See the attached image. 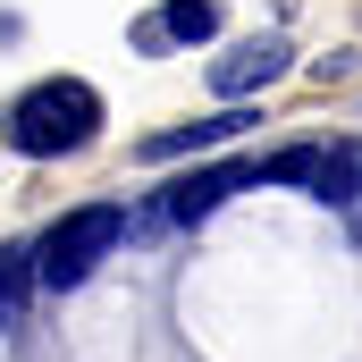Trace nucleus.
<instances>
[{"label": "nucleus", "mask_w": 362, "mask_h": 362, "mask_svg": "<svg viewBox=\"0 0 362 362\" xmlns=\"http://www.w3.org/2000/svg\"><path fill=\"white\" fill-rule=\"evenodd\" d=\"M8 152H25V160H59V152H76L101 135V93L85 76H42V85H25L8 101Z\"/></svg>", "instance_id": "f257e3e1"}, {"label": "nucleus", "mask_w": 362, "mask_h": 362, "mask_svg": "<svg viewBox=\"0 0 362 362\" xmlns=\"http://www.w3.org/2000/svg\"><path fill=\"white\" fill-rule=\"evenodd\" d=\"M127 211H110V202H85V211H68L42 245H34V270H42V286H76V278L101 270V253H118L127 245Z\"/></svg>", "instance_id": "f03ea898"}, {"label": "nucleus", "mask_w": 362, "mask_h": 362, "mask_svg": "<svg viewBox=\"0 0 362 362\" xmlns=\"http://www.w3.org/2000/svg\"><path fill=\"white\" fill-rule=\"evenodd\" d=\"M245 185H262V169H236V160H211V169H194L177 177L152 211H135V228H194V219H211L219 202H236Z\"/></svg>", "instance_id": "7ed1b4c3"}, {"label": "nucleus", "mask_w": 362, "mask_h": 362, "mask_svg": "<svg viewBox=\"0 0 362 362\" xmlns=\"http://www.w3.org/2000/svg\"><path fill=\"white\" fill-rule=\"evenodd\" d=\"M286 68H295V42H286V34H253V42H236V51L211 59V93H219V101H245V93L278 85Z\"/></svg>", "instance_id": "20e7f679"}, {"label": "nucleus", "mask_w": 362, "mask_h": 362, "mask_svg": "<svg viewBox=\"0 0 362 362\" xmlns=\"http://www.w3.org/2000/svg\"><path fill=\"white\" fill-rule=\"evenodd\" d=\"M245 127H262V110H219V118H185V127H160V135H144L135 144V160H185V152H211V144H228V135H245Z\"/></svg>", "instance_id": "39448f33"}, {"label": "nucleus", "mask_w": 362, "mask_h": 362, "mask_svg": "<svg viewBox=\"0 0 362 362\" xmlns=\"http://www.w3.org/2000/svg\"><path fill=\"white\" fill-rule=\"evenodd\" d=\"M312 194L320 202H362V152H320V177H312Z\"/></svg>", "instance_id": "423d86ee"}, {"label": "nucleus", "mask_w": 362, "mask_h": 362, "mask_svg": "<svg viewBox=\"0 0 362 362\" xmlns=\"http://www.w3.org/2000/svg\"><path fill=\"white\" fill-rule=\"evenodd\" d=\"M160 25H169V42H219V0H169Z\"/></svg>", "instance_id": "0eeeda50"}, {"label": "nucleus", "mask_w": 362, "mask_h": 362, "mask_svg": "<svg viewBox=\"0 0 362 362\" xmlns=\"http://www.w3.org/2000/svg\"><path fill=\"white\" fill-rule=\"evenodd\" d=\"M127 42L152 59V51H169V25H160V17H135V25H127Z\"/></svg>", "instance_id": "6e6552de"}]
</instances>
